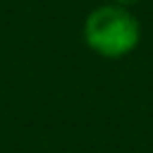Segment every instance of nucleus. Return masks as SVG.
<instances>
[{
    "label": "nucleus",
    "mask_w": 153,
    "mask_h": 153,
    "mask_svg": "<svg viewBox=\"0 0 153 153\" xmlns=\"http://www.w3.org/2000/svg\"><path fill=\"white\" fill-rule=\"evenodd\" d=\"M112 2H117V5H124V7H129V5H136L139 0H112Z\"/></svg>",
    "instance_id": "2"
},
{
    "label": "nucleus",
    "mask_w": 153,
    "mask_h": 153,
    "mask_svg": "<svg viewBox=\"0 0 153 153\" xmlns=\"http://www.w3.org/2000/svg\"><path fill=\"white\" fill-rule=\"evenodd\" d=\"M84 41L96 55L120 60L136 50L141 41V26L129 7L108 2L88 12L84 22Z\"/></svg>",
    "instance_id": "1"
}]
</instances>
